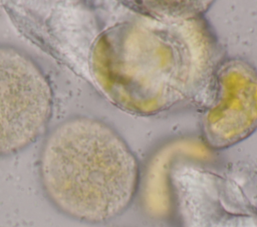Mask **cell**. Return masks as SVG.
<instances>
[{
	"label": "cell",
	"mask_w": 257,
	"mask_h": 227,
	"mask_svg": "<svg viewBox=\"0 0 257 227\" xmlns=\"http://www.w3.org/2000/svg\"><path fill=\"white\" fill-rule=\"evenodd\" d=\"M38 173L52 206L89 224L121 215L140 181L139 162L123 138L105 122L83 115L63 120L46 135Z\"/></svg>",
	"instance_id": "cell-2"
},
{
	"label": "cell",
	"mask_w": 257,
	"mask_h": 227,
	"mask_svg": "<svg viewBox=\"0 0 257 227\" xmlns=\"http://www.w3.org/2000/svg\"><path fill=\"white\" fill-rule=\"evenodd\" d=\"M215 95L202 120L206 144L225 149L257 129V70L247 61L230 59L218 65Z\"/></svg>",
	"instance_id": "cell-5"
},
{
	"label": "cell",
	"mask_w": 257,
	"mask_h": 227,
	"mask_svg": "<svg viewBox=\"0 0 257 227\" xmlns=\"http://www.w3.org/2000/svg\"><path fill=\"white\" fill-rule=\"evenodd\" d=\"M170 179L180 227H257V212L218 174L177 163Z\"/></svg>",
	"instance_id": "cell-4"
},
{
	"label": "cell",
	"mask_w": 257,
	"mask_h": 227,
	"mask_svg": "<svg viewBox=\"0 0 257 227\" xmlns=\"http://www.w3.org/2000/svg\"><path fill=\"white\" fill-rule=\"evenodd\" d=\"M52 111L53 92L41 67L24 51L0 45V157L42 136Z\"/></svg>",
	"instance_id": "cell-3"
},
{
	"label": "cell",
	"mask_w": 257,
	"mask_h": 227,
	"mask_svg": "<svg viewBox=\"0 0 257 227\" xmlns=\"http://www.w3.org/2000/svg\"><path fill=\"white\" fill-rule=\"evenodd\" d=\"M133 8L97 37L90 69L117 107L154 115L205 88L219 65V49L202 15L168 17Z\"/></svg>",
	"instance_id": "cell-1"
}]
</instances>
